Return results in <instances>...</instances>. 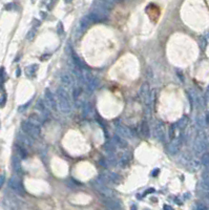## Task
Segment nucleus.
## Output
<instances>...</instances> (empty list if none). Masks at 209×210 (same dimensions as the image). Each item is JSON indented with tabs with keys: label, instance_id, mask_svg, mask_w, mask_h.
Listing matches in <instances>:
<instances>
[{
	"label": "nucleus",
	"instance_id": "7ed1b4c3",
	"mask_svg": "<svg viewBox=\"0 0 209 210\" xmlns=\"http://www.w3.org/2000/svg\"><path fill=\"white\" fill-rule=\"evenodd\" d=\"M195 210H207V208H206L205 206H203V205H200V206H197V208Z\"/></svg>",
	"mask_w": 209,
	"mask_h": 210
},
{
	"label": "nucleus",
	"instance_id": "f257e3e1",
	"mask_svg": "<svg viewBox=\"0 0 209 210\" xmlns=\"http://www.w3.org/2000/svg\"><path fill=\"white\" fill-rule=\"evenodd\" d=\"M10 187L13 190L16 191L17 193H23V188H22L21 184H20L19 181L15 180V179H12L10 181Z\"/></svg>",
	"mask_w": 209,
	"mask_h": 210
},
{
	"label": "nucleus",
	"instance_id": "20e7f679",
	"mask_svg": "<svg viewBox=\"0 0 209 210\" xmlns=\"http://www.w3.org/2000/svg\"><path fill=\"white\" fill-rule=\"evenodd\" d=\"M3 182H4V176H0V187L2 186Z\"/></svg>",
	"mask_w": 209,
	"mask_h": 210
},
{
	"label": "nucleus",
	"instance_id": "f03ea898",
	"mask_svg": "<svg viewBox=\"0 0 209 210\" xmlns=\"http://www.w3.org/2000/svg\"><path fill=\"white\" fill-rule=\"evenodd\" d=\"M150 10H152L151 13H148V15H149V17L151 18L152 21L157 22L158 21V18L159 16H160V10L158 8V6H154V5H149Z\"/></svg>",
	"mask_w": 209,
	"mask_h": 210
}]
</instances>
